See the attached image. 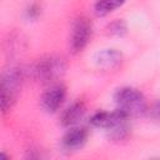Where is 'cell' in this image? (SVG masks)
Segmentation results:
<instances>
[{"label":"cell","instance_id":"cell-4","mask_svg":"<svg viewBox=\"0 0 160 160\" xmlns=\"http://www.w3.org/2000/svg\"><path fill=\"white\" fill-rule=\"evenodd\" d=\"M91 29L92 25L86 18H80L75 21L70 36V48L74 52L81 51L86 46L91 36Z\"/></svg>","mask_w":160,"mask_h":160},{"label":"cell","instance_id":"cell-3","mask_svg":"<svg viewBox=\"0 0 160 160\" xmlns=\"http://www.w3.org/2000/svg\"><path fill=\"white\" fill-rule=\"evenodd\" d=\"M65 62L61 58L56 56H48L45 59H41L38 65L35 66V75L38 79L42 81H52L62 76L65 72Z\"/></svg>","mask_w":160,"mask_h":160},{"label":"cell","instance_id":"cell-12","mask_svg":"<svg viewBox=\"0 0 160 160\" xmlns=\"http://www.w3.org/2000/svg\"><path fill=\"white\" fill-rule=\"evenodd\" d=\"M149 112V115L155 119V120H160V101L159 102H155L149 110H146Z\"/></svg>","mask_w":160,"mask_h":160},{"label":"cell","instance_id":"cell-10","mask_svg":"<svg viewBox=\"0 0 160 160\" xmlns=\"http://www.w3.org/2000/svg\"><path fill=\"white\" fill-rule=\"evenodd\" d=\"M125 0H96L95 2V12L99 16L108 15L109 12L114 11L116 8L122 5Z\"/></svg>","mask_w":160,"mask_h":160},{"label":"cell","instance_id":"cell-6","mask_svg":"<svg viewBox=\"0 0 160 160\" xmlns=\"http://www.w3.org/2000/svg\"><path fill=\"white\" fill-rule=\"evenodd\" d=\"M126 118H128V115L118 109V110L111 111V112H109V111L96 112L95 115H92L90 121L94 126L104 128V129H111V128L124 122L126 120Z\"/></svg>","mask_w":160,"mask_h":160},{"label":"cell","instance_id":"cell-8","mask_svg":"<svg viewBox=\"0 0 160 160\" xmlns=\"http://www.w3.org/2000/svg\"><path fill=\"white\" fill-rule=\"evenodd\" d=\"M121 60H122V55L119 51L112 50V49L99 52L96 58L98 65L104 69H115L116 66L121 64Z\"/></svg>","mask_w":160,"mask_h":160},{"label":"cell","instance_id":"cell-11","mask_svg":"<svg viewBox=\"0 0 160 160\" xmlns=\"http://www.w3.org/2000/svg\"><path fill=\"white\" fill-rule=\"evenodd\" d=\"M109 28H110V32H111V34H118V35H120V34H122V32L125 31V25H124V22H121V21H115V22H112Z\"/></svg>","mask_w":160,"mask_h":160},{"label":"cell","instance_id":"cell-5","mask_svg":"<svg viewBox=\"0 0 160 160\" xmlns=\"http://www.w3.org/2000/svg\"><path fill=\"white\" fill-rule=\"evenodd\" d=\"M64 98H65V88L61 84H54L44 92L41 98L42 108L49 112H54L60 108V105L64 101Z\"/></svg>","mask_w":160,"mask_h":160},{"label":"cell","instance_id":"cell-9","mask_svg":"<svg viewBox=\"0 0 160 160\" xmlns=\"http://www.w3.org/2000/svg\"><path fill=\"white\" fill-rule=\"evenodd\" d=\"M85 114V106L82 102H75L71 106H69L61 118V122L64 126H72L76 124Z\"/></svg>","mask_w":160,"mask_h":160},{"label":"cell","instance_id":"cell-1","mask_svg":"<svg viewBox=\"0 0 160 160\" xmlns=\"http://www.w3.org/2000/svg\"><path fill=\"white\" fill-rule=\"evenodd\" d=\"M118 109L128 116H138L146 112L148 106L144 95L132 88H122L115 95Z\"/></svg>","mask_w":160,"mask_h":160},{"label":"cell","instance_id":"cell-7","mask_svg":"<svg viewBox=\"0 0 160 160\" xmlns=\"http://www.w3.org/2000/svg\"><path fill=\"white\" fill-rule=\"evenodd\" d=\"M88 139V132L84 128H72L70 129L64 139H62V145L68 150H75L81 148Z\"/></svg>","mask_w":160,"mask_h":160},{"label":"cell","instance_id":"cell-2","mask_svg":"<svg viewBox=\"0 0 160 160\" xmlns=\"http://www.w3.org/2000/svg\"><path fill=\"white\" fill-rule=\"evenodd\" d=\"M22 80L21 71L18 69H9L4 72L1 79V110L8 111L16 99Z\"/></svg>","mask_w":160,"mask_h":160}]
</instances>
